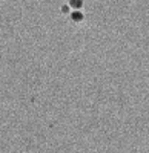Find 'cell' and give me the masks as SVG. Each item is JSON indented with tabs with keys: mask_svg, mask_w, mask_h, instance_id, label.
Listing matches in <instances>:
<instances>
[{
	"mask_svg": "<svg viewBox=\"0 0 149 153\" xmlns=\"http://www.w3.org/2000/svg\"><path fill=\"white\" fill-rule=\"evenodd\" d=\"M72 11H80L83 6V0H69V5H68Z\"/></svg>",
	"mask_w": 149,
	"mask_h": 153,
	"instance_id": "cell-1",
	"label": "cell"
},
{
	"mask_svg": "<svg viewBox=\"0 0 149 153\" xmlns=\"http://www.w3.org/2000/svg\"><path fill=\"white\" fill-rule=\"evenodd\" d=\"M83 12H80V11H72L71 12V19H72V22H82L83 20Z\"/></svg>",
	"mask_w": 149,
	"mask_h": 153,
	"instance_id": "cell-2",
	"label": "cell"
},
{
	"mask_svg": "<svg viewBox=\"0 0 149 153\" xmlns=\"http://www.w3.org/2000/svg\"><path fill=\"white\" fill-rule=\"evenodd\" d=\"M69 11V6H63V8H61V12H68Z\"/></svg>",
	"mask_w": 149,
	"mask_h": 153,
	"instance_id": "cell-3",
	"label": "cell"
}]
</instances>
